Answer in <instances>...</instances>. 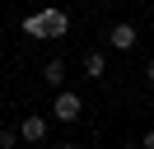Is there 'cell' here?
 I'll use <instances>...</instances> for the list:
<instances>
[{
  "label": "cell",
  "instance_id": "1",
  "mask_svg": "<svg viewBox=\"0 0 154 149\" xmlns=\"http://www.w3.org/2000/svg\"><path fill=\"white\" fill-rule=\"evenodd\" d=\"M38 14H42V37H47V42H56V37L70 33V14H66L61 5H42Z\"/></svg>",
  "mask_w": 154,
  "mask_h": 149
},
{
  "label": "cell",
  "instance_id": "2",
  "mask_svg": "<svg viewBox=\"0 0 154 149\" xmlns=\"http://www.w3.org/2000/svg\"><path fill=\"white\" fill-rule=\"evenodd\" d=\"M51 117H56V121H79V117H84V98L70 93V89H61L56 102H51Z\"/></svg>",
  "mask_w": 154,
  "mask_h": 149
},
{
  "label": "cell",
  "instance_id": "3",
  "mask_svg": "<svg viewBox=\"0 0 154 149\" xmlns=\"http://www.w3.org/2000/svg\"><path fill=\"white\" fill-rule=\"evenodd\" d=\"M107 42H112V51H131V47H135V23H126V19L112 23V28H107Z\"/></svg>",
  "mask_w": 154,
  "mask_h": 149
},
{
  "label": "cell",
  "instance_id": "4",
  "mask_svg": "<svg viewBox=\"0 0 154 149\" xmlns=\"http://www.w3.org/2000/svg\"><path fill=\"white\" fill-rule=\"evenodd\" d=\"M19 140L42 144V140H47V117H23V121H19Z\"/></svg>",
  "mask_w": 154,
  "mask_h": 149
},
{
  "label": "cell",
  "instance_id": "5",
  "mask_svg": "<svg viewBox=\"0 0 154 149\" xmlns=\"http://www.w3.org/2000/svg\"><path fill=\"white\" fill-rule=\"evenodd\" d=\"M84 74H89V79H103V74H107V56L103 51H89L84 56Z\"/></svg>",
  "mask_w": 154,
  "mask_h": 149
},
{
  "label": "cell",
  "instance_id": "6",
  "mask_svg": "<svg viewBox=\"0 0 154 149\" xmlns=\"http://www.w3.org/2000/svg\"><path fill=\"white\" fill-rule=\"evenodd\" d=\"M42 79H47L51 89H61V84H66V61H47L42 65Z\"/></svg>",
  "mask_w": 154,
  "mask_h": 149
},
{
  "label": "cell",
  "instance_id": "7",
  "mask_svg": "<svg viewBox=\"0 0 154 149\" xmlns=\"http://www.w3.org/2000/svg\"><path fill=\"white\" fill-rule=\"evenodd\" d=\"M23 33H28L33 42H47V37H42V14H28V19H23Z\"/></svg>",
  "mask_w": 154,
  "mask_h": 149
},
{
  "label": "cell",
  "instance_id": "8",
  "mask_svg": "<svg viewBox=\"0 0 154 149\" xmlns=\"http://www.w3.org/2000/svg\"><path fill=\"white\" fill-rule=\"evenodd\" d=\"M19 144V130H10V126H0V149H14Z\"/></svg>",
  "mask_w": 154,
  "mask_h": 149
},
{
  "label": "cell",
  "instance_id": "9",
  "mask_svg": "<svg viewBox=\"0 0 154 149\" xmlns=\"http://www.w3.org/2000/svg\"><path fill=\"white\" fill-rule=\"evenodd\" d=\"M140 149H154V130H145V135H140Z\"/></svg>",
  "mask_w": 154,
  "mask_h": 149
},
{
  "label": "cell",
  "instance_id": "10",
  "mask_svg": "<svg viewBox=\"0 0 154 149\" xmlns=\"http://www.w3.org/2000/svg\"><path fill=\"white\" fill-rule=\"evenodd\" d=\"M145 79H149V89H154V61H149V65H145Z\"/></svg>",
  "mask_w": 154,
  "mask_h": 149
},
{
  "label": "cell",
  "instance_id": "11",
  "mask_svg": "<svg viewBox=\"0 0 154 149\" xmlns=\"http://www.w3.org/2000/svg\"><path fill=\"white\" fill-rule=\"evenodd\" d=\"M56 149H79V144H70V140H66V144H56Z\"/></svg>",
  "mask_w": 154,
  "mask_h": 149
},
{
  "label": "cell",
  "instance_id": "12",
  "mask_svg": "<svg viewBox=\"0 0 154 149\" xmlns=\"http://www.w3.org/2000/svg\"><path fill=\"white\" fill-rule=\"evenodd\" d=\"M122 149H140V144H122Z\"/></svg>",
  "mask_w": 154,
  "mask_h": 149
}]
</instances>
